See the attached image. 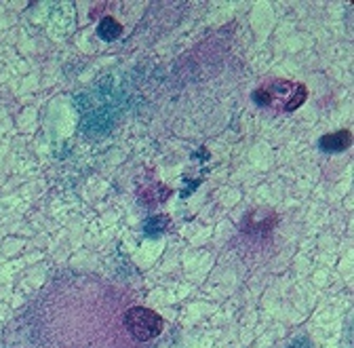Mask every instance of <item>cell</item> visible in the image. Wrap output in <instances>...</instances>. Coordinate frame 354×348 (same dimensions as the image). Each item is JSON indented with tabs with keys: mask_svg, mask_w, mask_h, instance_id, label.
Segmentation results:
<instances>
[{
	"mask_svg": "<svg viewBox=\"0 0 354 348\" xmlns=\"http://www.w3.org/2000/svg\"><path fill=\"white\" fill-rule=\"evenodd\" d=\"M124 325L131 329V333L138 340H152L154 336L160 333V319L146 309H131L124 317Z\"/></svg>",
	"mask_w": 354,
	"mask_h": 348,
	"instance_id": "1",
	"label": "cell"
}]
</instances>
